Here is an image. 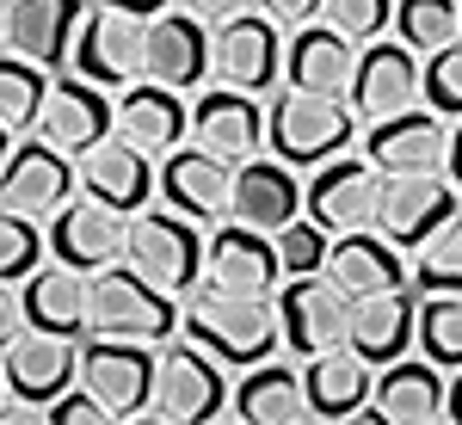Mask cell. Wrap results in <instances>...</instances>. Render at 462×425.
<instances>
[{"label": "cell", "mask_w": 462, "mask_h": 425, "mask_svg": "<svg viewBox=\"0 0 462 425\" xmlns=\"http://www.w3.org/2000/svg\"><path fill=\"white\" fill-rule=\"evenodd\" d=\"M228 185H235V167L216 161L198 142H179L173 154H161V167H154V191L185 222H222L228 216Z\"/></svg>", "instance_id": "cell-17"}, {"label": "cell", "mask_w": 462, "mask_h": 425, "mask_svg": "<svg viewBox=\"0 0 462 425\" xmlns=\"http://www.w3.org/2000/svg\"><path fill=\"white\" fill-rule=\"evenodd\" d=\"M413 290H457L462 296V216H450L431 241H420V265H413Z\"/></svg>", "instance_id": "cell-36"}, {"label": "cell", "mask_w": 462, "mask_h": 425, "mask_svg": "<svg viewBox=\"0 0 462 425\" xmlns=\"http://www.w3.org/2000/svg\"><path fill=\"white\" fill-rule=\"evenodd\" d=\"M327 228L320 222H309V216H290L284 228H272V247H278V272L284 278H309V272H320V259H327Z\"/></svg>", "instance_id": "cell-39"}, {"label": "cell", "mask_w": 462, "mask_h": 425, "mask_svg": "<svg viewBox=\"0 0 462 425\" xmlns=\"http://www.w3.org/2000/svg\"><path fill=\"white\" fill-rule=\"evenodd\" d=\"M204 278H216L222 290H247V296H272L278 290V247L265 228L247 222H222L216 235H204Z\"/></svg>", "instance_id": "cell-23"}, {"label": "cell", "mask_w": 462, "mask_h": 425, "mask_svg": "<svg viewBox=\"0 0 462 425\" xmlns=\"http://www.w3.org/2000/svg\"><path fill=\"white\" fill-rule=\"evenodd\" d=\"M74 185H80L87 198H99V204L130 216L154 198V154L111 130V136H99L87 154H74Z\"/></svg>", "instance_id": "cell-16"}, {"label": "cell", "mask_w": 462, "mask_h": 425, "mask_svg": "<svg viewBox=\"0 0 462 425\" xmlns=\"http://www.w3.org/2000/svg\"><path fill=\"white\" fill-rule=\"evenodd\" d=\"M111 117H117V136L148 148L154 161L173 154L185 142V130H191V106L179 99V87H161V80H130L124 99L111 106Z\"/></svg>", "instance_id": "cell-26"}, {"label": "cell", "mask_w": 462, "mask_h": 425, "mask_svg": "<svg viewBox=\"0 0 462 425\" xmlns=\"http://www.w3.org/2000/svg\"><path fill=\"white\" fill-rule=\"evenodd\" d=\"M376 204H383V173L370 161L333 154L320 161L315 179L302 185V210L320 222L327 235H352V228H376Z\"/></svg>", "instance_id": "cell-9"}, {"label": "cell", "mask_w": 462, "mask_h": 425, "mask_svg": "<svg viewBox=\"0 0 462 425\" xmlns=\"http://www.w3.org/2000/svg\"><path fill=\"white\" fill-rule=\"evenodd\" d=\"M320 278L339 283L346 296H364V290L407 283V265H401V247H394L389 235H376V228H352V235H333V241H327Z\"/></svg>", "instance_id": "cell-30"}, {"label": "cell", "mask_w": 462, "mask_h": 425, "mask_svg": "<svg viewBox=\"0 0 462 425\" xmlns=\"http://www.w3.org/2000/svg\"><path fill=\"white\" fill-rule=\"evenodd\" d=\"M457 0H394V37L413 50V56H431L444 43H457Z\"/></svg>", "instance_id": "cell-34"}, {"label": "cell", "mask_w": 462, "mask_h": 425, "mask_svg": "<svg viewBox=\"0 0 462 425\" xmlns=\"http://www.w3.org/2000/svg\"><path fill=\"white\" fill-rule=\"evenodd\" d=\"M457 37H462V13H457Z\"/></svg>", "instance_id": "cell-50"}, {"label": "cell", "mask_w": 462, "mask_h": 425, "mask_svg": "<svg viewBox=\"0 0 462 425\" xmlns=\"http://www.w3.org/2000/svg\"><path fill=\"white\" fill-rule=\"evenodd\" d=\"M228 407V376L204 346L191 339H161L154 346V389H148V413L167 425H198L216 420Z\"/></svg>", "instance_id": "cell-5"}, {"label": "cell", "mask_w": 462, "mask_h": 425, "mask_svg": "<svg viewBox=\"0 0 462 425\" xmlns=\"http://www.w3.org/2000/svg\"><path fill=\"white\" fill-rule=\"evenodd\" d=\"M450 216H462V191L444 173H407L383 179V204H376V235H389L394 247H420L431 241Z\"/></svg>", "instance_id": "cell-13"}, {"label": "cell", "mask_w": 462, "mask_h": 425, "mask_svg": "<svg viewBox=\"0 0 462 425\" xmlns=\"http://www.w3.org/2000/svg\"><path fill=\"white\" fill-rule=\"evenodd\" d=\"M444 117L438 111H394V117H376L364 130V161L376 167L383 179H407V173H444Z\"/></svg>", "instance_id": "cell-14"}, {"label": "cell", "mask_w": 462, "mask_h": 425, "mask_svg": "<svg viewBox=\"0 0 462 425\" xmlns=\"http://www.w3.org/2000/svg\"><path fill=\"white\" fill-rule=\"evenodd\" d=\"M19 333H25V302H19L13 283H0V352H6Z\"/></svg>", "instance_id": "cell-43"}, {"label": "cell", "mask_w": 462, "mask_h": 425, "mask_svg": "<svg viewBox=\"0 0 462 425\" xmlns=\"http://www.w3.org/2000/svg\"><path fill=\"white\" fill-rule=\"evenodd\" d=\"M13 142H19V136H13V130H6V124H0V161H6V154H13Z\"/></svg>", "instance_id": "cell-48"}, {"label": "cell", "mask_w": 462, "mask_h": 425, "mask_svg": "<svg viewBox=\"0 0 462 425\" xmlns=\"http://www.w3.org/2000/svg\"><path fill=\"white\" fill-rule=\"evenodd\" d=\"M444 413H450V420H462V364L450 370V383H444Z\"/></svg>", "instance_id": "cell-47"}, {"label": "cell", "mask_w": 462, "mask_h": 425, "mask_svg": "<svg viewBox=\"0 0 462 425\" xmlns=\"http://www.w3.org/2000/svg\"><path fill=\"white\" fill-rule=\"evenodd\" d=\"M210 74L222 87H241V93H272L284 80V32L265 19V13H235L222 19L210 37Z\"/></svg>", "instance_id": "cell-6"}, {"label": "cell", "mask_w": 462, "mask_h": 425, "mask_svg": "<svg viewBox=\"0 0 462 425\" xmlns=\"http://www.w3.org/2000/svg\"><path fill=\"white\" fill-rule=\"evenodd\" d=\"M74 383L87 394H99V407L111 420H136V413H148V389H154V346H143V339H106L99 333L80 352Z\"/></svg>", "instance_id": "cell-7"}, {"label": "cell", "mask_w": 462, "mask_h": 425, "mask_svg": "<svg viewBox=\"0 0 462 425\" xmlns=\"http://www.w3.org/2000/svg\"><path fill=\"white\" fill-rule=\"evenodd\" d=\"M43 228L19 210H0V283H19L43 265Z\"/></svg>", "instance_id": "cell-38"}, {"label": "cell", "mask_w": 462, "mask_h": 425, "mask_svg": "<svg viewBox=\"0 0 462 425\" xmlns=\"http://www.w3.org/2000/svg\"><path fill=\"white\" fill-rule=\"evenodd\" d=\"M357 136V111L346 99H333V93H302V87H290L272 99L265 111V142H272V154L284 161V167H320V161H333V154H346Z\"/></svg>", "instance_id": "cell-3"}, {"label": "cell", "mask_w": 462, "mask_h": 425, "mask_svg": "<svg viewBox=\"0 0 462 425\" xmlns=\"http://www.w3.org/2000/svg\"><path fill=\"white\" fill-rule=\"evenodd\" d=\"M352 62H357V43L339 37L333 25H302V32L284 37V80L302 87V93H333V99H346Z\"/></svg>", "instance_id": "cell-31"}, {"label": "cell", "mask_w": 462, "mask_h": 425, "mask_svg": "<svg viewBox=\"0 0 462 425\" xmlns=\"http://www.w3.org/2000/svg\"><path fill=\"white\" fill-rule=\"evenodd\" d=\"M19 302H25V327L37 333H62V339L87 333V272L62 259H43L32 278H19Z\"/></svg>", "instance_id": "cell-29"}, {"label": "cell", "mask_w": 462, "mask_h": 425, "mask_svg": "<svg viewBox=\"0 0 462 425\" xmlns=\"http://www.w3.org/2000/svg\"><path fill=\"white\" fill-rule=\"evenodd\" d=\"M124 222H130L124 210H111V204L80 191V198H69L62 210L50 216L43 247H50V259H62L74 272H106V265L124 259Z\"/></svg>", "instance_id": "cell-15"}, {"label": "cell", "mask_w": 462, "mask_h": 425, "mask_svg": "<svg viewBox=\"0 0 462 425\" xmlns=\"http://www.w3.org/2000/svg\"><path fill=\"white\" fill-rule=\"evenodd\" d=\"M413 346H420L438 370H457L462 364V296L457 290H431V296H420Z\"/></svg>", "instance_id": "cell-33"}, {"label": "cell", "mask_w": 462, "mask_h": 425, "mask_svg": "<svg viewBox=\"0 0 462 425\" xmlns=\"http://www.w3.org/2000/svg\"><path fill=\"white\" fill-rule=\"evenodd\" d=\"M420 99L438 117H462V37L420 62Z\"/></svg>", "instance_id": "cell-37"}, {"label": "cell", "mask_w": 462, "mask_h": 425, "mask_svg": "<svg viewBox=\"0 0 462 425\" xmlns=\"http://www.w3.org/2000/svg\"><path fill=\"white\" fill-rule=\"evenodd\" d=\"M259 13L278 25V32H302L320 19V0H259Z\"/></svg>", "instance_id": "cell-42"}, {"label": "cell", "mask_w": 462, "mask_h": 425, "mask_svg": "<svg viewBox=\"0 0 462 425\" xmlns=\"http://www.w3.org/2000/svg\"><path fill=\"white\" fill-rule=\"evenodd\" d=\"M228 216L247 222V228H284L290 216H302V179L284 161H241L235 167V185H228Z\"/></svg>", "instance_id": "cell-27"}, {"label": "cell", "mask_w": 462, "mask_h": 425, "mask_svg": "<svg viewBox=\"0 0 462 425\" xmlns=\"http://www.w3.org/2000/svg\"><path fill=\"white\" fill-rule=\"evenodd\" d=\"M43 420H50V425H106L111 413L99 407V394H87L80 383H74V389H62L50 407H43Z\"/></svg>", "instance_id": "cell-41"}, {"label": "cell", "mask_w": 462, "mask_h": 425, "mask_svg": "<svg viewBox=\"0 0 462 425\" xmlns=\"http://www.w3.org/2000/svg\"><path fill=\"white\" fill-rule=\"evenodd\" d=\"M87 333L161 346L179 333V302L161 283H148L143 272L106 265V272H87Z\"/></svg>", "instance_id": "cell-2"}, {"label": "cell", "mask_w": 462, "mask_h": 425, "mask_svg": "<svg viewBox=\"0 0 462 425\" xmlns=\"http://www.w3.org/2000/svg\"><path fill=\"white\" fill-rule=\"evenodd\" d=\"M376 364L357 357L352 346H327L302 364V394H309V420H352L357 407L370 401Z\"/></svg>", "instance_id": "cell-28"}, {"label": "cell", "mask_w": 462, "mask_h": 425, "mask_svg": "<svg viewBox=\"0 0 462 425\" xmlns=\"http://www.w3.org/2000/svg\"><path fill=\"white\" fill-rule=\"evenodd\" d=\"M74 370H80V346L62 339V333H37V327H25V333L0 352L6 394H25L37 407H50L62 389H74Z\"/></svg>", "instance_id": "cell-22"}, {"label": "cell", "mask_w": 462, "mask_h": 425, "mask_svg": "<svg viewBox=\"0 0 462 425\" xmlns=\"http://www.w3.org/2000/svg\"><path fill=\"white\" fill-rule=\"evenodd\" d=\"M413 315H420V296L407 283L346 296V346L357 357H370V364H394L413 346Z\"/></svg>", "instance_id": "cell-19"}, {"label": "cell", "mask_w": 462, "mask_h": 425, "mask_svg": "<svg viewBox=\"0 0 462 425\" xmlns=\"http://www.w3.org/2000/svg\"><path fill=\"white\" fill-rule=\"evenodd\" d=\"M161 87H204L210 80V32L191 13H154L143 32V74Z\"/></svg>", "instance_id": "cell-21"}, {"label": "cell", "mask_w": 462, "mask_h": 425, "mask_svg": "<svg viewBox=\"0 0 462 425\" xmlns=\"http://www.w3.org/2000/svg\"><path fill=\"white\" fill-rule=\"evenodd\" d=\"M228 407H235L247 425H302L309 420L302 376H296L290 364H272V357L247 364V376L228 389Z\"/></svg>", "instance_id": "cell-32"}, {"label": "cell", "mask_w": 462, "mask_h": 425, "mask_svg": "<svg viewBox=\"0 0 462 425\" xmlns=\"http://www.w3.org/2000/svg\"><path fill=\"white\" fill-rule=\"evenodd\" d=\"M185 309L179 327L191 346H204L216 364H259L278 352V309L272 296H247V290H222L216 278H198L191 290H179Z\"/></svg>", "instance_id": "cell-1"}, {"label": "cell", "mask_w": 462, "mask_h": 425, "mask_svg": "<svg viewBox=\"0 0 462 425\" xmlns=\"http://www.w3.org/2000/svg\"><path fill=\"white\" fill-rule=\"evenodd\" d=\"M320 19L339 37H352V43H370V37L389 32L394 0H320Z\"/></svg>", "instance_id": "cell-40"}, {"label": "cell", "mask_w": 462, "mask_h": 425, "mask_svg": "<svg viewBox=\"0 0 462 425\" xmlns=\"http://www.w3.org/2000/svg\"><path fill=\"white\" fill-rule=\"evenodd\" d=\"M43 93H50V74L25 62V56H0V124L19 136V130H37V111H43Z\"/></svg>", "instance_id": "cell-35"}, {"label": "cell", "mask_w": 462, "mask_h": 425, "mask_svg": "<svg viewBox=\"0 0 462 425\" xmlns=\"http://www.w3.org/2000/svg\"><path fill=\"white\" fill-rule=\"evenodd\" d=\"M0 50H6V0H0Z\"/></svg>", "instance_id": "cell-49"}, {"label": "cell", "mask_w": 462, "mask_h": 425, "mask_svg": "<svg viewBox=\"0 0 462 425\" xmlns=\"http://www.w3.org/2000/svg\"><path fill=\"white\" fill-rule=\"evenodd\" d=\"M0 394H6V376H0Z\"/></svg>", "instance_id": "cell-51"}, {"label": "cell", "mask_w": 462, "mask_h": 425, "mask_svg": "<svg viewBox=\"0 0 462 425\" xmlns=\"http://www.w3.org/2000/svg\"><path fill=\"white\" fill-rule=\"evenodd\" d=\"M346 106L376 124V117H394V111L420 106V56L401 43V37H370L357 43V62H352V87H346Z\"/></svg>", "instance_id": "cell-11"}, {"label": "cell", "mask_w": 462, "mask_h": 425, "mask_svg": "<svg viewBox=\"0 0 462 425\" xmlns=\"http://www.w3.org/2000/svg\"><path fill=\"white\" fill-rule=\"evenodd\" d=\"M74 191V154L50 148L43 136L13 142V154L0 161V210H19L32 222H50V216L69 204Z\"/></svg>", "instance_id": "cell-8"}, {"label": "cell", "mask_w": 462, "mask_h": 425, "mask_svg": "<svg viewBox=\"0 0 462 425\" xmlns=\"http://www.w3.org/2000/svg\"><path fill=\"white\" fill-rule=\"evenodd\" d=\"M376 370H383L370 383V413H376V425L444 420V370L431 357H394V364H376Z\"/></svg>", "instance_id": "cell-25"}, {"label": "cell", "mask_w": 462, "mask_h": 425, "mask_svg": "<svg viewBox=\"0 0 462 425\" xmlns=\"http://www.w3.org/2000/svg\"><path fill=\"white\" fill-rule=\"evenodd\" d=\"M185 136L198 142V148H210L216 161L241 167V161H253L265 148V111L241 87H204L198 106H191V130Z\"/></svg>", "instance_id": "cell-18"}, {"label": "cell", "mask_w": 462, "mask_h": 425, "mask_svg": "<svg viewBox=\"0 0 462 425\" xmlns=\"http://www.w3.org/2000/svg\"><path fill=\"white\" fill-rule=\"evenodd\" d=\"M99 6H117V13H136V19H154V13H167V0H99Z\"/></svg>", "instance_id": "cell-46"}, {"label": "cell", "mask_w": 462, "mask_h": 425, "mask_svg": "<svg viewBox=\"0 0 462 425\" xmlns=\"http://www.w3.org/2000/svg\"><path fill=\"white\" fill-rule=\"evenodd\" d=\"M117 130V117H111V99L106 87H93V80H50V93H43V111H37V136L50 142V148H62V154H87L99 136Z\"/></svg>", "instance_id": "cell-20"}, {"label": "cell", "mask_w": 462, "mask_h": 425, "mask_svg": "<svg viewBox=\"0 0 462 425\" xmlns=\"http://www.w3.org/2000/svg\"><path fill=\"white\" fill-rule=\"evenodd\" d=\"M272 309H278V339H284L296 357L346 346V290L327 283L320 272H309V278H278Z\"/></svg>", "instance_id": "cell-10"}, {"label": "cell", "mask_w": 462, "mask_h": 425, "mask_svg": "<svg viewBox=\"0 0 462 425\" xmlns=\"http://www.w3.org/2000/svg\"><path fill=\"white\" fill-rule=\"evenodd\" d=\"M143 32L148 19L136 13H117V6H93L74 32V74L93 80V87H130L143 74Z\"/></svg>", "instance_id": "cell-12"}, {"label": "cell", "mask_w": 462, "mask_h": 425, "mask_svg": "<svg viewBox=\"0 0 462 425\" xmlns=\"http://www.w3.org/2000/svg\"><path fill=\"white\" fill-rule=\"evenodd\" d=\"M80 19H87L80 0H6V50L50 74L69 62Z\"/></svg>", "instance_id": "cell-24"}, {"label": "cell", "mask_w": 462, "mask_h": 425, "mask_svg": "<svg viewBox=\"0 0 462 425\" xmlns=\"http://www.w3.org/2000/svg\"><path fill=\"white\" fill-rule=\"evenodd\" d=\"M253 0H185V13L191 19H204V25H222V19H235V13H247Z\"/></svg>", "instance_id": "cell-44"}, {"label": "cell", "mask_w": 462, "mask_h": 425, "mask_svg": "<svg viewBox=\"0 0 462 425\" xmlns=\"http://www.w3.org/2000/svg\"><path fill=\"white\" fill-rule=\"evenodd\" d=\"M444 179L462 191V117H457V130H450V142H444Z\"/></svg>", "instance_id": "cell-45"}, {"label": "cell", "mask_w": 462, "mask_h": 425, "mask_svg": "<svg viewBox=\"0 0 462 425\" xmlns=\"http://www.w3.org/2000/svg\"><path fill=\"white\" fill-rule=\"evenodd\" d=\"M124 259H130V272H143L148 283H161L167 296H179V290H191L204 278V235L179 210L143 204L124 222Z\"/></svg>", "instance_id": "cell-4"}]
</instances>
